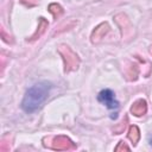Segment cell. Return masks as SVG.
<instances>
[{"mask_svg":"<svg viewBox=\"0 0 152 152\" xmlns=\"http://www.w3.org/2000/svg\"><path fill=\"white\" fill-rule=\"evenodd\" d=\"M50 89H51V83L46 81H42L33 84L26 90L25 96L21 101V108L26 113L36 112L42 107V104L46 100Z\"/></svg>","mask_w":152,"mask_h":152,"instance_id":"6da1fadb","label":"cell"},{"mask_svg":"<svg viewBox=\"0 0 152 152\" xmlns=\"http://www.w3.org/2000/svg\"><path fill=\"white\" fill-rule=\"evenodd\" d=\"M58 52L61 53V56L63 57L64 61V70L65 71H72L76 70L80 65V58L78 56L66 45H61L58 48Z\"/></svg>","mask_w":152,"mask_h":152,"instance_id":"7a4b0ae2","label":"cell"},{"mask_svg":"<svg viewBox=\"0 0 152 152\" xmlns=\"http://www.w3.org/2000/svg\"><path fill=\"white\" fill-rule=\"evenodd\" d=\"M97 100L109 109L119 108V101L115 99V94L112 89H102L97 95Z\"/></svg>","mask_w":152,"mask_h":152,"instance_id":"3957f363","label":"cell"},{"mask_svg":"<svg viewBox=\"0 0 152 152\" xmlns=\"http://www.w3.org/2000/svg\"><path fill=\"white\" fill-rule=\"evenodd\" d=\"M75 147H76L75 144L65 135L55 137L52 140V148L57 151H66V150H72Z\"/></svg>","mask_w":152,"mask_h":152,"instance_id":"277c9868","label":"cell"},{"mask_svg":"<svg viewBox=\"0 0 152 152\" xmlns=\"http://www.w3.org/2000/svg\"><path fill=\"white\" fill-rule=\"evenodd\" d=\"M146 112H147V102L144 99L137 100L131 107V113L135 116H141L146 114Z\"/></svg>","mask_w":152,"mask_h":152,"instance_id":"5b68a950","label":"cell"},{"mask_svg":"<svg viewBox=\"0 0 152 152\" xmlns=\"http://www.w3.org/2000/svg\"><path fill=\"white\" fill-rule=\"evenodd\" d=\"M108 31H109V26H108L107 23L100 24V25L93 31V33H91V42H93V43H97L99 40H101V39L107 34Z\"/></svg>","mask_w":152,"mask_h":152,"instance_id":"8992f818","label":"cell"},{"mask_svg":"<svg viewBox=\"0 0 152 152\" xmlns=\"http://www.w3.org/2000/svg\"><path fill=\"white\" fill-rule=\"evenodd\" d=\"M128 139L132 141L133 145H137V142L139 141V139H140V131H139V128L137 126L132 125L129 127V129H128Z\"/></svg>","mask_w":152,"mask_h":152,"instance_id":"52a82bcc","label":"cell"},{"mask_svg":"<svg viewBox=\"0 0 152 152\" xmlns=\"http://www.w3.org/2000/svg\"><path fill=\"white\" fill-rule=\"evenodd\" d=\"M48 25H49V23H48L44 18H39V25H38L39 32H36V33L32 36V40H34V39H37L38 37H40L42 33H44V31H45V28L48 27Z\"/></svg>","mask_w":152,"mask_h":152,"instance_id":"ba28073f","label":"cell"},{"mask_svg":"<svg viewBox=\"0 0 152 152\" xmlns=\"http://www.w3.org/2000/svg\"><path fill=\"white\" fill-rule=\"evenodd\" d=\"M49 12L53 15L55 19H57V18L63 13V10H62V7H61L58 4H51V5L49 6Z\"/></svg>","mask_w":152,"mask_h":152,"instance_id":"9c48e42d","label":"cell"},{"mask_svg":"<svg viewBox=\"0 0 152 152\" xmlns=\"http://www.w3.org/2000/svg\"><path fill=\"white\" fill-rule=\"evenodd\" d=\"M116 152L118 151H129V147L125 144V141H119V144H118V146L114 148Z\"/></svg>","mask_w":152,"mask_h":152,"instance_id":"30bf717a","label":"cell"},{"mask_svg":"<svg viewBox=\"0 0 152 152\" xmlns=\"http://www.w3.org/2000/svg\"><path fill=\"white\" fill-rule=\"evenodd\" d=\"M150 144L152 145V138H150Z\"/></svg>","mask_w":152,"mask_h":152,"instance_id":"8fae6325","label":"cell"},{"mask_svg":"<svg viewBox=\"0 0 152 152\" xmlns=\"http://www.w3.org/2000/svg\"><path fill=\"white\" fill-rule=\"evenodd\" d=\"M150 52H151V55H152V46H151V49H150Z\"/></svg>","mask_w":152,"mask_h":152,"instance_id":"7c38bea8","label":"cell"}]
</instances>
